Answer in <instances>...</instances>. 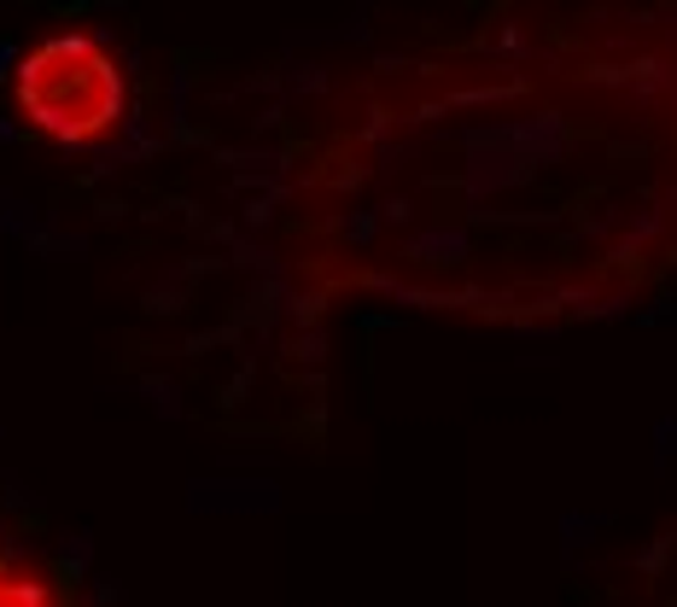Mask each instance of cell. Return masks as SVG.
I'll use <instances>...</instances> for the list:
<instances>
[{
    "mask_svg": "<svg viewBox=\"0 0 677 607\" xmlns=\"http://www.w3.org/2000/svg\"><path fill=\"white\" fill-rule=\"evenodd\" d=\"M18 94L36 111V123L59 129L64 141H82L88 129H105L118 118L123 88H118V71H111L82 36H64V41H48V48L24 64Z\"/></svg>",
    "mask_w": 677,
    "mask_h": 607,
    "instance_id": "obj_1",
    "label": "cell"
},
{
    "mask_svg": "<svg viewBox=\"0 0 677 607\" xmlns=\"http://www.w3.org/2000/svg\"><path fill=\"white\" fill-rule=\"evenodd\" d=\"M199 514H222V508H275V485H193L188 497Z\"/></svg>",
    "mask_w": 677,
    "mask_h": 607,
    "instance_id": "obj_2",
    "label": "cell"
},
{
    "mask_svg": "<svg viewBox=\"0 0 677 607\" xmlns=\"http://www.w3.org/2000/svg\"><path fill=\"white\" fill-rule=\"evenodd\" d=\"M88 555H94V544H88V532H77V537H64V544H59V560H64L71 573H82V567H88Z\"/></svg>",
    "mask_w": 677,
    "mask_h": 607,
    "instance_id": "obj_3",
    "label": "cell"
},
{
    "mask_svg": "<svg viewBox=\"0 0 677 607\" xmlns=\"http://www.w3.org/2000/svg\"><path fill=\"white\" fill-rule=\"evenodd\" d=\"M146 397H152L164 415H182V403H175V386H170V380H146Z\"/></svg>",
    "mask_w": 677,
    "mask_h": 607,
    "instance_id": "obj_4",
    "label": "cell"
},
{
    "mask_svg": "<svg viewBox=\"0 0 677 607\" xmlns=\"http://www.w3.org/2000/svg\"><path fill=\"white\" fill-rule=\"evenodd\" d=\"M88 596H94L100 607H111V601H123V584H111V578H94V590H88Z\"/></svg>",
    "mask_w": 677,
    "mask_h": 607,
    "instance_id": "obj_5",
    "label": "cell"
},
{
    "mask_svg": "<svg viewBox=\"0 0 677 607\" xmlns=\"http://www.w3.org/2000/svg\"><path fill=\"white\" fill-rule=\"evenodd\" d=\"M671 449H677V421H660V456H654V467H666Z\"/></svg>",
    "mask_w": 677,
    "mask_h": 607,
    "instance_id": "obj_6",
    "label": "cell"
}]
</instances>
